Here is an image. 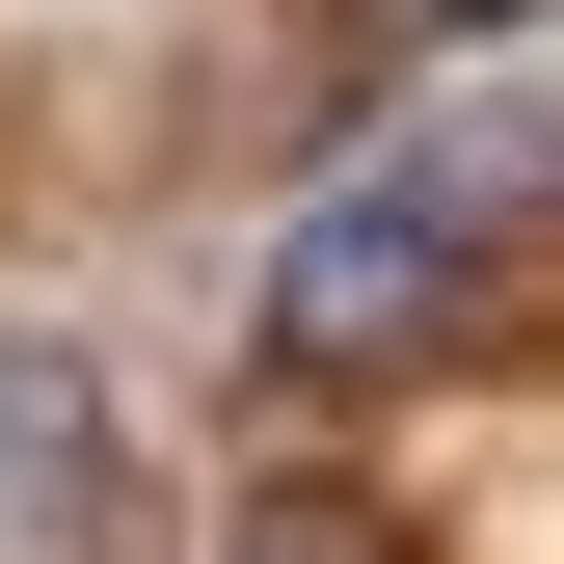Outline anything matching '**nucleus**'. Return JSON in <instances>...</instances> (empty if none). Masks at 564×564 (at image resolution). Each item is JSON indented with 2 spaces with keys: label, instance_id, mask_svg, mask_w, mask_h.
<instances>
[{
  "label": "nucleus",
  "instance_id": "nucleus-1",
  "mask_svg": "<svg viewBox=\"0 0 564 564\" xmlns=\"http://www.w3.org/2000/svg\"><path fill=\"white\" fill-rule=\"evenodd\" d=\"M457 269H484V216H457L431 162H377L349 216H296V269H269V323H296L323 377H377V349H431V323H457Z\"/></svg>",
  "mask_w": 564,
  "mask_h": 564
},
{
  "label": "nucleus",
  "instance_id": "nucleus-2",
  "mask_svg": "<svg viewBox=\"0 0 564 564\" xmlns=\"http://www.w3.org/2000/svg\"><path fill=\"white\" fill-rule=\"evenodd\" d=\"M216 564H403V538L349 511V484H269V511H216Z\"/></svg>",
  "mask_w": 564,
  "mask_h": 564
},
{
  "label": "nucleus",
  "instance_id": "nucleus-3",
  "mask_svg": "<svg viewBox=\"0 0 564 564\" xmlns=\"http://www.w3.org/2000/svg\"><path fill=\"white\" fill-rule=\"evenodd\" d=\"M377 28H538V0H377Z\"/></svg>",
  "mask_w": 564,
  "mask_h": 564
}]
</instances>
